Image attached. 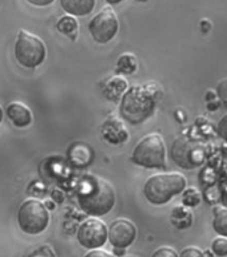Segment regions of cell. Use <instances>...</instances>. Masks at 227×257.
<instances>
[{
    "mask_svg": "<svg viewBox=\"0 0 227 257\" xmlns=\"http://www.w3.org/2000/svg\"><path fill=\"white\" fill-rule=\"evenodd\" d=\"M212 253L218 257H227V237H216L211 242Z\"/></svg>",
    "mask_w": 227,
    "mask_h": 257,
    "instance_id": "cell-19",
    "label": "cell"
},
{
    "mask_svg": "<svg viewBox=\"0 0 227 257\" xmlns=\"http://www.w3.org/2000/svg\"><path fill=\"white\" fill-rule=\"evenodd\" d=\"M124 249L123 248H115V254L120 256V254H123Z\"/></svg>",
    "mask_w": 227,
    "mask_h": 257,
    "instance_id": "cell-29",
    "label": "cell"
},
{
    "mask_svg": "<svg viewBox=\"0 0 227 257\" xmlns=\"http://www.w3.org/2000/svg\"><path fill=\"white\" fill-rule=\"evenodd\" d=\"M212 228L219 236L227 237V209H216L212 218Z\"/></svg>",
    "mask_w": 227,
    "mask_h": 257,
    "instance_id": "cell-17",
    "label": "cell"
},
{
    "mask_svg": "<svg viewBox=\"0 0 227 257\" xmlns=\"http://www.w3.org/2000/svg\"><path fill=\"white\" fill-rule=\"evenodd\" d=\"M183 192L184 193L182 201H183V204L186 205V206H191V208H194V206L200 204L199 192H198L195 188H188L187 190H183Z\"/></svg>",
    "mask_w": 227,
    "mask_h": 257,
    "instance_id": "cell-18",
    "label": "cell"
},
{
    "mask_svg": "<svg viewBox=\"0 0 227 257\" xmlns=\"http://www.w3.org/2000/svg\"><path fill=\"white\" fill-rule=\"evenodd\" d=\"M84 257H115L111 253L102 250V249H92L91 252H88Z\"/></svg>",
    "mask_w": 227,
    "mask_h": 257,
    "instance_id": "cell-24",
    "label": "cell"
},
{
    "mask_svg": "<svg viewBox=\"0 0 227 257\" xmlns=\"http://www.w3.org/2000/svg\"><path fill=\"white\" fill-rule=\"evenodd\" d=\"M179 257H206L204 253L200 249L195 248V246H187L180 252Z\"/></svg>",
    "mask_w": 227,
    "mask_h": 257,
    "instance_id": "cell-22",
    "label": "cell"
},
{
    "mask_svg": "<svg viewBox=\"0 0 227 257\" xmlns=\"http://www.w3.org/2000/svg\"><path fill=\"white\" fill-rule=\"evenodd\" d=\"M162 95L163 90L155 82L132 86L120 98V115L132 124L142 123L154 114Z\"/></svg>",
    "mask_w": 227,
    "mask_h": 257,
    "instance_id": "cell-1",
    "label": "cell"
},
{
    "mask_svg": "<svg viewBox=\"0 0 227 257\" xmlns=\"http://www.w3.org/2000/svg\"><path fill=\"white\" fill-rule=\"evenodd\" d=\"M50 222V213L39 200H27L20 205L18 210V224L27 234L35 236L44 232Z\"/></svg>",
    "mask_w": 227,
    "mask_h": 257,
    "instance_id": "cell-6",
    "label": "cell"
},
{
    "mask_svg": "<svg viewBox=\"0 0 227 257\" xmlns=\"http://www.w3.org/2000/svg\"><path fill=\"white\" fill-rule=\"evenodd\" d=\"M96 0H60V7L67 12V15L86 16L95 8Z\"/></svg>",
    "mask_w": 227,
    "mask_h": 257,
    "instance_id": "cell-13",
    "label": "cell"
},
{
    "mask_svg": "<svg viewBox=\"0 0 227 257\" xmlns=\"http://www.w3.org/2000/svg\"><path fill=\"white\" fill-rule=\"evenodd\" d=\"M56 28H58V31L64 34V35H68L71 36V38H74V36L76 35V32H78L79 23H78V20H76L75 16L64 15L58 20Z\"/></svg>",
    "mask_w": 227,
    "mask_h": 257,
    "instance_id": "cell-16",
    "label": "cell"
},
{
    "mask_svg": "<svg viewBox=\"0 0 227 257\" xmlns=\"http://www.w3.org/2000/svg\"><path fill=\"white\" fill-rule=\"evenodd\" d=\"M138 70V59L135 56L127 52L120 56L116 62V74H123V75H130Z\"/></svg>",
    "mask_w": 227,
    "mask_h": 257,
    "instance_id": "cell-15",
    "label": "cell"
},
{
    "mask_svg": "<svg viewBox=\"0 0 227 257\" xmlns=\"http://www.w3.org/2000/svg\"><path fill=\"white\" fill-rule=\"evenodd\" d=\"M102 136L107 142L112 145H120L124 144L128 140L127 128L124 126V123L119 118L116 116H110L108 119L104 120V123L102 124Z\"/></svg>",
    "mask_w": 227,
    "mask_h": 257,
    "instance_id": "cell-11",
    "label": "cell"
},
{
    "mask_svg": "<svg viewBox=\"0 0 227 257\" xmlns=\"http://www.w3.org/2000/svg\"><path fill=\"white\" fill-rule=\"evenodd\" d=\"M218 134L219 137H222L223 140L227 141V114H224L222 116V119L219 120V123H218Z\"/></svg>",
    "mask_w": 227,
    "mask_h": 257,
    "instance_id": "cell-23",
    "label": "cell"
},
{
    "mask_svg": "<svg viewBox=\"0 0 227 257\" xmlns=\"http://www.w3.org/2000/svg\"><path fill=\"white\" fill-rule=\"evenodd\" d=\"M171 157L182 169L199 168L206 160V146L187 137H179L172 144Z\"/></svg>",
    "mask_w": 227,
    "mask_h": 257,
    "instance_id": "cell-7",
    "label": "cell"
},
{
    "mask_svg": "<svg viewBox=\"0 0 227 257\" xmlns=\"http://www.w3.org/2000/svg\"><path fill=\"white\" fill-rule=\"evenodd\" d=\"M44 206H46L48 210H52V209H55V204H54L52 201H47V202H44Z\"/></svg>",
    "mask_w": 227,
    "mask_h": 257,
    "instance_id": "cell-27",
    "label": "cell"
},
{
    "mask_svg": "<svg viewBox=\"0 0 227 257\" xmlns=\"http://www.w3.org/2000/svg\"><path fill=\"white\" fill-rule=\"evenodd\" d=\"M106 2H107L108 4H112V6H114V4H119V3H122V2H123V0H106Z\"/></svg>",
    "mask_w": 227,
    "mask_h": 257,
    "instance_id": "cell-28",
    "label": "cell"
},
{
    "mask_svg": "<svg viewBox=\"0 0 227 257\" xmlns=\"http://www.w3.org/2000/svg\"><path fill=\"white\" fill-rule=\"evenodd\" d=\"M135 238L136 228L130 220L118 218L112 221L108 228V241L114 248L126 249L135 241Z\"/></svg>",
    "mask_w": 227,
    "mask_h": 257,
    "instance_id": "cell-10",
    "label": "cell"
},
{
    "mask_svg": "<svg viewBox=\"0 0 227 257\" xmlns=\"http://www.w3.org/2000/svg\"><path fill=\"white\" fill-rule=\"evenodd\" d=\"M131 161L140 168H166V145L159 134H148L136 144L132 150Z\"/></svg>",
    "mask_w": 227,
    "mask_h": 257,
    "instance_id": "cell-4",
    "label": "cell"
},
{
    "mask_svg": "<svg viewBox=\"0 0 227 257\" xmlns=\"http://www.w3.org/2000/svg\"><path fill=\"white\" fill-rule=\"evenodd\" d=\"M27 2L36 7H47V6H51L55 0H27Z\"/></svg>",
    "mask_w": 227,
    "mask_h": 257,
    "instance_id": "cell-25",
    "label": "cell"
},
{
    "mask_svg": "<svg viewBox=\"0 0 227 257\" xmlns=\"http://www.w3.org/2000/svg\"><path fill=\"white\" fill-rule=\"evenodd\" d=\"M76 238L82 246L87 249H98L106 244L108 238L107 226L96 217L82 222L76 233Z\"/></svg>",
    "mask_w": 227,
    "mask_h": 257,
    "instance_id": "cell-9",
    "label": "cell"
},
{
    "mask_svg": "<svg viewBox=\"0 0 227 257\" xmlns=\"http://www.w3.org/2000/svg\"><path fill=\"white\" fill-rule=\"evenodd\" d=\"M119 31V20L111 7L102 8L88 23V32L96 43L111 42Z\"/></svg>",
    "mask_w": 227,
    "mask_h": 257,
    "instance_id": "cell-8",
    "label": "cell"
},
{
    "mask_svg": "<svg viewBox=\"0 0 227 257\" xmlns=\"http://www.w3.org/2000/svg\"><path fill=\"white\" fill-rule=\"evenodd\" d=\"M138 2H147V0H138Z\"/></svg>",
    "mask_w": 227,
    "mask_h": 257,
    "instance_id": "cell-31",
    "label": "cell"
},
{
    "mask_svg": "<svg viewBox=\"0 0 227 257\" xmlns=\"http://www.w3.org/2000/svg\"><path fill=\"white\" fill-rule=\"evenodd\" d=\"M216 92H218L219 99L222 100L224 104H227V78H224V79H222L218 82V86H216Z\"/></svg>",
    "mask_w": 227,
    "mask_h": 257,
    "instance_id": "cell-21",
    "label": "cell"
},
{
    "mask_svg": "<svg viewBox=\"0 0 227 257\" xmlns=\"http://www.w3.org/2000/svg\"><path fill=\"white\" fill-rule=\"evenodd\" d=\"M2 120H3V110L0 107V123H2Z\"/></svg>",
    "mask_w": 227,
    "mask_h": 257,
    "instance_id": "cell-30",
    "label": "cell"
},
{
    "mask_svg": "<svg viewBox=\"0 0 227 257\" xmlns=\"http://www.w3.org/2000/svg\"><path fill=\"white\" fill-rule=\"evenodd\" d=\"M6 114L16 127H27L32 123V112L26 104L12 102L6 107Z\"/></svg>",
    "mask_w": 227,
    "mask_h": 257,
    "instance_id": "cell-12",
    "label": "cell"
},
{
    "mask_svg": "<svg viewBox=\"0 0 227 257\" xmlns=\"http://www.w3.org/2000/svg\"><path fill=\"white\" fill-rule=\"evenodd\" d=\"M151 257H179V254L176 253L175 249L170 248V246H160L152 253Z\"/></svg>",
    "mask_w": 227,
    "mask_h": 257,
    "instance_id": "cell-20",
    "label": "cell"
},
{
    "mask_svg": "<svg viewBox=\"0 0 227 257\" xmlns=\"http://www.w3.org/2000/svg\"><path fill=\"white\" fill-rule=\"evenodd\" d=\"M186 185V177L180 173H158L146 181L143 193L150 204L160 206L183 193Z\"/></svg>",
    "mask_w": 227,
    "mask_h": 257,
    "instance_id": "cell-3",
    "label": "cell"
},
{
    "mask_svg": "<svg viewBox=\"0 0 227 257\" xmlns=\"http://www.w3.org/2000/svg\"><path fill=\"white\" fill-rule=\"evenodd\" d=\"M14 52L18 63L26 68L39 67L47 56V48L43 40L26 30H20L18 34Z\"/></svg>",
    "mask_w": 227,
    "mask_h": 257,
    "instance_id": "cell-5",
    "label": "cell"
},
{
    "mask_svg": "<svg viewBox=\"0 0 227 257\" xmlns=\"http://www.w3.org/2000/svg\"><path fill=\"white\" fill-rule=\"evenodd\" d=\"M115 190L112 185L99 177H88L83 189L78 193L80 209L92 217L107 214L115 205Z\"/></svg>",
    "mask_w": 227,
    "mask_h": 257,
    "instance_id": "cell-2",
    "label": "cell"
},
{
    "mask_svg": "<svg viewBox=\"0 0 227 257\" xmlns=\"http://www.w3.org/2000/svg\"><path fill=\"white\" fill-rule=\"evenodd\" d=\"M51 197H52V200L55 201V202L60 204V202H63L64 200V193H62L60 190H52Z\"/></svg>",
    "mask_w": 227,
    "mask_h": 257,
    "instance_id": "cell-26",
    "label": "cell"
},
{
    "mask_svg": "<svg viewBox=\"0 0 227 257\" xmlns=\"http://www.w3.org/2000/svg\"><path fill=\"white\" fill-rule=\"evenodd\" d=\"M127 80L124 79L123 76L116 75L110 78L106 82L103 87V94L107 99L112 100V102H116V100H119L123 96L124 92L127 91Z\"/></svg>",
    "mask_w": 227,
    "mask_h": 257,
    "instance_id": "cell-14",
    "label": "cell"
}]
</instances>
